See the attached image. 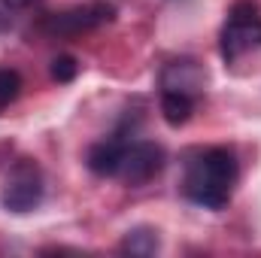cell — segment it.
I'll return each instance as SVG.
<instances>
[{"mask_svg": "<svg viewBox=\"0 0 261 258\" xmlns=\"http://www.w3.org/2000/svg\"><path fill=\"white\" fill-rule=\"evenodd\" d=\"M113 18V9L97 3V6H76V9H67V12H55L49 18V31L55 34H79V31H88V28H97L103 21Z\"/></svg>", "mask_w": 261, "mask_h": 258, "instance_id": "cell-6", "label": "cell"}, {"mask_svg": "<svg viewBox=\"0 0 261 258\" xmlns=\"http://www.w3.org/2000/svg\"><path fill=\"white\" fill-rule=\"evenodd\" d=\"M237 186V158L234 152L216 146L195 152L186 164L182 192L186 197L203 210H225Z\"/></svg>", "mask_w": 261, "mask_h": 258, "instance_id": "cell-1", "label": "cell"}, {"mask_svg": "<svg viewBox=\"0 0 261 258\" xmlns=\"http://www.w3.org/2000/svg\"><path fill=\"white\" fill-rule=\"evenodd\" d=\"M21 94V76L12 67H0V107H9Z\"/></svg>", "mask_w": 261, "mask_h": 258, "instance_id": "cell-10", "label": "cell"}, {"mask_svg": "<svg viewBox=\"0 0 261 258\" xmlns=\"http://www.w3.org/2000/svg\"><path fill=\"white\" fill-rule=\"evenodd\" d=\"M9 9H28V6H34L37 0H3Z\"/></svg>", "mask_w": 261, "mask_h": 258, "instance_id": "cell-12", "label": "cell"}, {"mask_svg": "<svg viewBox=\"0 0 261 258\" xmlns=\"http://www.w3.org/2000/svg\"><path fill=\"white\" fill-rule=\"evenodd\" d=\"M164 167V149L149 143V140H128L125 152H122V161H119V170H116V179H122L130 189H140L146 183H152Z\"/></svg>", "mask_w": 261, "mask_h": 258, "instance_id": "cell-4", "label": "cell"}, {"mask_svg": "<svg viewBox=\"0 0 261 258\" xmlns=\"http://www.w3.org/2000/svg\"><path fill=\"white\" fill-rule=\"evenodd\" d=\"M203 82H206V70L192 58L170 61L161 73V91H179V94H189L195 100L203 91Z\"/></svg>", "mask_w": 261, "mask_h": 258, "instance_id": "cell-5", "label": "cell"}, {"mask_svg": "<svg viewBox=\"0 0 261 258\" xmlns=\"http://www.w3.org/2000/svg\"><path fill=\"white\" fill-rule=\"evenodd\" d=\"M122 252L128 255H155L158 252V231L152 228H130L122 240Z\"/></svg>", "mask_w": 261, "mask_h": 258, "instance_id": "cell-9", "label": "cell"}, {"mask_svg": "<svg viewBox=\"0 0 261 258\" xmlns=\"http://www.w3.org/2000/svg\"><path fill=\"white\" fill-rule=\"evenodd\" d=\"M76 73H79V64L73 55H58L52 61V79L55 82H70V79H76Z\"/></svg>", "mask_w": 261, "mask_h": 258, "instance_id": "cell-11", "label": "cell"}, {"mask_svg": "<svg viewBox=\"0 0 261 258\" xmlns=\"http://www.w3.org/2000/svg\"><path fill=\"white\" fill-rule=\"evenodd\" d=\"M192 113H195V97L179 94V91H161V116L167 125L179 128L192 119Z\"/></svg>", "mask_w": 261, "mask_h": 258, "instance_id": "cell-8", "label": "cell"}, {"mask_svg": "<svg viewBox=\"0 0 261 258\" xmlns=\"http://www.w3.org/2000/svg\"><path fill=\"white\" fill-rule=\"evenodd\" d=\"M261 49V6L252 0H237L222 28V58L237 61Z\"/></svg>", "mask_w": 261, "mask_h": 258, "instance_id": "cell-2", "label": "cell"}, {"mask_svg": "<svg viewBox=\"0 0 261 258\" xmlns=\"http://www.w3.org/2000/svg\"><path fill=\"white\" fill-rule=\"evenodd\" d=\"M40 200H43V173L37 161L18 158L3 183V207L12 213H31L34 207H40Z\"/></svg>", "mask_w": 261, "mask_h": 258, "instance_id": "cell-3", "label": "cell"}, {"mask_svg": "<svg viewBox=\"0 0 261 258\" xmlns=\"http://www.w3.org/2000/svg\"><path fill=\"white\" fill-rule=\"evenodd\" d=\"M125 146H128V137H125V134H113V137H107V140H97V143L88 149V155H85L88 170L97 173V176H116Z\"/></svg>", "mask_w": 261, "mask_h": 258, "instance_id": "cell-7", "label": "cell"}]
</instances>
